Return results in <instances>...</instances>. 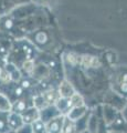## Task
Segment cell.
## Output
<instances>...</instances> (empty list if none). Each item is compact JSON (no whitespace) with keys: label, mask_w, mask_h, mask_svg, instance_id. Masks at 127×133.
Instances as JSON below:
<instances>
[{"label":"cell","mask_w":127,"mask_h":133,"mask_svg":"<svg viewBox=\"0 0 127 133\" xmlns=\"http://www.w3.org/2000/svg\"><path fill=\"white\" fill-rule=\"evenodd\" d=\"M85 111H86V108L85 107H80V108H72L71 110L68 112V118L72 121H76V120L81 119L82 116L85 114Z\"/></svg>","instance_id":"6"},{"label":"cell","mask_w":127,"mask_h":133,"mask_svg":"<svg viewBox=\"0 0 127 133\" xmlns=\"http://www.w3.org/2000/svg\"><path fill=\"white\" fill-rule=\"evenodd\" d=\"M12 108H13V105L11 104L9 99L5 94L0 93V112H2V113H10V112H12Z\"/></svg>","instance_id":"7"},{"label":"cell","mask_w":127,"mask_h":133,"mask_svg":"<svg viewBox=\"0 0 127 133\" xmlns=\"http://www.w3.org/2000/svg\"><path fill=\"white\" fill-rule=\"evenodd\" d=\"M7 125L9 127L11 130H14V131L20 130V129L24 125L22 115L20 113H17V112H10V113H8Z\"/></svg>","instance_id":"2"},{"label":"cell","mask_w":127,"mask_h":133,"mask_svg":"<svg viewBox=\"0 0 127 133\" xmlns=\"http://www.w3.org/2000/svg\"><path fill=\"white\" fill-rule=\"evenodd\" d=\"M0 80H2L3 82H8L11 80V76L8 70L0 69Z\"/></svg>","instance_id":"13"},{"label":"cell","mask_w":127,"mask_h":133,"mask_svg":"<svg viewBox=\"0 0 127 133\" xmlns=\"http://www.w3.org/2000/svg\"><path fill=\"white\" fill-rule=\"evenodd\" d=\"M43 98L46 100L47 105H53V104H56V103H58V101L61 99V95L59 93V91L49 90L47 92H44Z\"/></svg>","instance_id":"5"},{"label":"cell","mask_w":127,"mask_h":133,"mask_svg":"<svg viewBox=\"0 0 127 133\" xmlns=\"http://www.w3.org/2000/svg\"><path fill=\"white\" fill-rule=\"evenodd\" d=\"M71 100V104L72 108H80V107H84V100L81 97L79 93H75L73 97L70 99Z\"/></svg>","instance_id":"11"},{"label":"cell","mask_w":127,"mask_h":133,"mask_svg":"<svg viewBox=\"0 0 127 133\" xmlns=\"http://www.w3.org/2000/svg\"><path fill=\"white\" fill-rule=\"evenodd\" d=\"M59 93L61 95V98L63 99H71L73 95L75 94L74 88L72 87V84L66 80H63L60 84L59 88Z\"/></svg>","instance_id":"4"},{"label":"cell","mask_w":127,"mask_h":133,"mask_svg":"<svg viewBox=\"0 0 127 133\" xmlns=\"http://www.w3.org/2000/svg\"><path fill=\"white\" fill-rule=\"evenodd\" d=\"M21 115L24 124H32L35 121L40 120V111L36 108H32V109L24 111L23 113H21Z\"/></svg>","instance_id":"3"},{"label":"cell","mask_w":127,"mask_h":133,"mask_svg":"<svg viewBox=\"0 0 127 133\" xmlns=\"http://www.w3.org/2000/svg\"><path fill=\"white\" fill-rule=\"evenodd\" d=\"M62 133H76L75 122L72 121V120H70L68 116H65L63 129H62Z\"/></svg>","instance_id":"9"},{"label":"cell","mask_w":127,"mask_h":133,"mask_svg":"<svg viewBox=\"0 0 127 133\" xmlns=\"http://www.w3.org/2000/svg\"><path fill=\"white\" fill-rule=\"evenodd\" d=\"M64 120H65L64 115H58L54 116V118H51L46 123L48 133H62Z\"/></svg>","instance_id":"1"},{"label":"cell","mask_w":127,"mask_h":133,"mask_svg":"<svg viewBox=\"0 0 127 133\" xmlns=\"http://www.w3.org/2000/svg\"><path fill=\"white\" fill-rule=\"evenodd\" d=\"M55 107H56V109H58V111H60V112H69L72 109L71 100L61 98L58 101V103L55 104Z\"/></svg>","instance_id":"8"},{"label":"cell","mask_w":127,"mask_h":133,"mask_svg":"<svg viewBox=\"0 0 127 133\" xmlns=\"http://www.w3.org/2000/svg\"><path fill=\"white\" fill-rule=\"evenodd\" d=\"M33 69H34V64H33V62H32L31 60H27V61L23 63V70H24L26 72L32 73Z\"/></svg>","instance_id":"14"},{"label":"cell","mask_w":127,"mask_h":133,"mask_svg":"<svg viewBox=\"0 0 127 133\" xmlns=\"http://www.w3.org/2000/svg\"><path fill=\"white\" fill-rule=\"evenodd\" d=\"M31 131L32 133H48L47 125L42 120H38L34 123L31 124Z\"/></svg>","instance_id":"10"},{"label":"cell","mask_w":127,"mask_h":133,"mask_svg":"<svg viewBox=\"0 0 127 133\" xmlns=\"http://www.w3.org/2000/svg\"><path fill=\"white\" fill-rule=\"evenodd\" d=\"M82 63H83L85 66H95L98 61L96 58L94 57H89V56H83L82 57Z\"/></svg>","instance_id":"12"}]
</instances>
